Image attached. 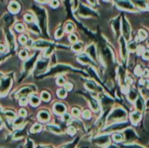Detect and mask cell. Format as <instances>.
I'll list each match as a JSON object with an SVG mask.
<instances>
[{
    "label": "cell",
    "mask_w": 149,
    "mask_h": 148,
    "mask_svg": "<svg viewBox=\"0 0 149 148\" xmlns=\"http://www.w3.org/2000/svg\"><path fill=\"white\" fill-rule=\"evenodd\" d=\"M108 148H117V147L115 146V145H110V146L108 147Z\"/></svg>",
    "instance_id": "681fc988"
},
{
    "label": "cell",
    "mask_w": 149,
    "mask_h": 148,
    "mask_svg": "<svg viewBox=\"0 0 149 148\" xmlns=\"http://www.w3.org/2000/svg\"><path fill=\"white\" fill-rule=\"evenodd\" d=\"M64 34V31L63 29H61V28H59V29H58L56 31V33H55V36H56V38H61L62 36H63Z\"/></svg>",
    "instance_id": "f546056e"
},
{
    "label": "cell",
    "mask_w": 149,
    "mask_h": 148,
    "mask_svg": "<svg viewBox=\"0 0 149 148\" xmlns=\"http://www.w3.org/2000/svg\"><path fill=\"white\" fill-rule=\"evenodd\" d=\"M72 114H73V116H79V110L77 109V108H73V110H72Z\"/></svg>",
    "instance_id": "60d3db41"
},
{
    "label": "cell",
    "mask_w": 149,
    "mask_h": 148,
    "mask_svg": "<svg viewBox=\"0 0 149 148\" xmlns=\"http://www.w3.org/2000/svg\"><path fill=\"white\" fill-rule=\"evenodd\" d=\"M50 97H51V95H50V94L48 92H46V91L42 92V94H41L42 100H44V101L47 102V101H49V100H50Z\"/></svg>",
    "instance_id": "d6986e66"
},
{
    "label": "cell",
    "mask_w": 149,
    "mask_h": 148,
    "mask_svg": "<svg viewBox=\"0 0 149 148\" xmlns=\"http://www.w3.org/2000/svg\"><path fill=\"white\" fill-rule=\"evenodd\" d=\"M143 58L146 60L149 59V50H146V51L143 53Z\"/></svg>",
    "instance_id": "ee69618b"
},
{
    "label": "cell",
    "mask_w": 149,
    "mask_h": 148,
    "mask_svg": "<svg viewBox=\"0 0 149 148\" xmlns=\"http://www.w3.org/2000/svg\"><path fill=\"white\" fill-rule=\"evenodd\" d=\"M15 29L18 31V32H24V31H25V27H24L23 24L18 23L15 25Z\"/></svg>",
    "instance_id": "603a6c76"
},
{
    "label": "cell",
    "mask_w": 149,
    "mask_h": 148,
    "mask_svg": "<svg viewBox=\"0 0 149 148\" xmlns=\"http://www.w3.org/2000/svg\"><path fill=\"white\" fill-rule=\"evenodd\" d=\"M11 81L10 78H7V79H4L2 81L1 84H0V93L1 94H4L5 92H7V90L10 88V85H11Z\"/></svg>",
    "instance_id": "3957f363"
},
{
    "label": "cell",
    "mask_w": 149,
    "mask_h": 148,
    "mask_svg": "<svg viewBox=\"0 0 149 148\" xmlns=\"http://www.w3.org/2000/svg\"><path fill=\"white\" fill-rule=\"evenodd\" d=\"M25 20L26 21L27 23H32L33 22V16L32 15V14H25Z\"/></svg>",
    "instance_id": "cb8c5ba5"
},
{
    "label": "cell",
    "mask_w": 149,
    "mask_h": 148,
    "mask_svg": "<svg viewBox=\"0 0 149 148\" xmlns=\"http://www.w3.org/2000/svg\"><path fill=\"white\" fill-rule=\"evenodd\" d=\"M26 41H27V38H26L25 35H21V36L19 37V42L22 45H25Z\"/></svg>",
    "instance_id": "1f68e13d"
},
{
    "label": "cell",
    "mask_w": 149,
    "mask_h": 148,
    "mask_svg": "<svg viewBox=\"0 0 149 148\" xmlns=\"http://www.w3.org/2000/svg\"><path fill=\"white\" fill-rule=\"evenodd\" d=\"M137 48V44H136V42H131L130 44L128 45V49L130 50L131 52H133V51H135Z\"/></svg>",
    "instance_id": "d4e9b609"
},
{
    "label": "cell",
    "mask_w": 149,
    "mask_h": 148,
    "mask_svg": "<svg viewBox=\"0 0 149 148\" xmlns=\"http://www.w3.org/2000/svg\"><path fill=\"white\" fill-rule=\"evenodd\" d=\"M72 49H73V51H75V52H79V51H80V50L82 49V45H81V43H75V44L73 45Z\"/></svg>",
    "instance_id": "ac0fdd59"
},
{
    "label": "cell",
    "mask_w": 149,
    "mask_h": 148,
    "mask_svg": "<svg viewBox=\"0 0 149 148\" xmlns=\"http://www.w3.org/2000/svg\"><path fill=\"white\" fill-rule=\"evenodd\" d=\"M9 10L13 13H16L20 10V5L17 1H11L9 4Z\"/></svg>",
    "instance_id": "5b68a950"
},
{
    "label": "cell",
    "mask_w": 149,
    "mask_h": 148,
    "mask_svg": "<svg viewBox=\"0 0 149 148\" xmlns=\"http://www.w3.org/2000/svg\"><path fill=\"white\" fill-rule=\"evenodd\" d=\"M2 128V123H1V121H0V129Z\"/></svg>",
    "instance_id": "f5cc1de1"
},
{
    "label": "cell",
    "mask_w": 149,
    "mask_h": 148,
    "mask_svg": "<svg viewBox=\"0 0 149 148\" xmlns=\"http://www.w3.org/2000/svg\"><path fill=\"white\" fill-rule=\"evenodd\" d=\"M28 56V53L26 50H22V51H20V53H19V57H20L21 59H26Z\"/></svg>",
    "instance_id": "83f0119b"
},
{
    "label": "cell",
    "mask_w": 149,
    "mask_h": 148,
    "mask_svg": "<svg viewBox=\"0 0 149 148\" xmlns=\"http://www.w3.org/2000/svg\"><path fill=\"white\" fill-rule=\"evenodd\" d=\"M22 123H23V118H20L15 119V121L13 122V125H15V126H18V125H21Z\"/></svg>",
    "instance_id": "d590c367"
},
{
    "label": "cell",
    "mask_w": 149,
    "mask_h": 148,
    "mask_svg": "<svg viewBox=\"0 0 149 148\" xmlns=\"http://www.w3.org/2000/svg\"><path fill=\"white\" fill-rule=\"evenodd\" d=\"M75 132H76V130H75V128H74L73 126H70V127L68 128V133H69V134L73 135V134H75Z\"/></svg>",
    "instance_id": "ab89813d"
},
{
    "label": "cell",
    "mask_w": 149,
    "mask_h": 148,
    "mask_svg": "<svg viewBox=\"0 0 149 148\" xmlns=\"http://www.w3.org/2000/svg\"><path fill=\"white\" fill-rule=\"evenodd\" d=\"M25 148H34V144L32 140L29 139L27 143H26V145H25Z\"/></svg>",
    "instance_id": "74e56055"
},
{
    "label": "cell",
    "mask_w": 149,
    "mask_h": 148,
    "mask_svg": "<svg viewBox=\"0 0 149 148\" xmlns=\"http://www.w3.org/2000/svg\"><path fill=\"white\" fill-rule=\"evenodd\" d=\"M53 110L57 114L61 115V114H64L65 111H66V106L62 104H55Z\"/></svg>",
    "instance_id": "8992f818"
},
{
    "label": "cell",
    "mask_w": 149,
    "mask_h": 148,
    "mask_svg": "<svg viewBox=\"0 0 149 148\" xmlns=\"http://www.w3.org/2000/svg\"><path fill=\"white\" fill-rule=\"evenodd\" d=\"M122 30H123V34L126 39L128 40L130 36V27H129L128 23L126 22V20H123V25H122Z\"/></svg>",
    "instance_id": "277c9868"
},
{
    "label": "cell",
    "mask_w": 149,
    "mask_h": 148,
    "mask_svg": "<svg viewBox=\"0 0 149 148\" xmlns=\"http://www.w3.org/2000/svg\"><path fill=\"white\" fill-rule=\"evenodd\" d=\"M131 119H132V121H133V123L136 124L137 122L140 119V113L139 111L133 112L131 115Z\"/></svg>",
    "instance_id": "8fae6325"
},
{
    "label": "cell",
    "mask_w": 149,
    "mask_h": 148,
    "mask_svg": "<svg viewBox=\"0 0 149 148\" xmlns=\"http://www.w3.org/2000/svg\"><path fill=\"white\" fill-rule=\"evenodd\" d=\"M146 31H144V30H140V32H139V37H140V40H144V39H146Z\"/></svg>",
    "instance_id": "4dcf8cb0"
},
{
    "label": "cell",
    "mask_w": 149,
    "mask_h": 148,
    "mask_svg": "<svg viewBox=\"0 0 149 148\" xmlns=\"http://www.w3.org/2000/svg\"><path fill=\"white\" fill-rule=\"evenodd\" d=\"M50 132H54V133H61V131L58 126H55V125H47L46 127Z\"/></svg>",
    "instance_id": "4fadbf2b"
},
{
    "label": "cell",
    "mask_w": 149,
    "mask_h": 148,
    "mask_svg": "<svg viewBox=\"0 0 149 148\" xmlns=\"http://www.w3.org/2000/svg\"><path fill=\"white\" fill-rule=\"evenodd\" d=\"M45 148H47V147H45Z\"/></svg>",
    "instance_id": "11a10c76"
},
{
    "label": "cell",
    "mask_w": 149,
    "mask_h": 148,
    "mask_svg": "<svg viewBox=\"0 0 149 148\" xmlns=\"http://www.w3.org/2000/svg\"><path fill=\"white\" fill-rule=\"evenodd\" d=\"M78 60H79L80 61H82L83 63H93V64H94L92 61H91L90 58H89L88 56H86V55H81V56L78 57Z\"/></svg>",
    "instance_id": "5bb4252c"
},
{
    "label": "cell",
    "mask_w": 149,
    "mask_h": 148,
    "mask_svg": "<svg viewBox=\"0 0 149 148\" xmlns=\"http://www.w3.org/2000/svg\"><path fill=\"white\" fill-rule=\"evenodd\" d=\"M63 118H64V120H65V121H68V120H70V115H68V114H65Z\"/></svg>",
    "instance_id": "7dc6e473"
},
{
    "label": "cell",
    "mask_w": 149,
    "mask_h": 148,
    "mask_svg": "<svg viewBox=\"0 0 149 148\" xmlns=\"http://www.w3.org/2000/svg\"><path fill=\"white\" fill-rule=\"evenodd\" d=\"M120 52L123 58L126 59L127 55V47H126V42L123 39H120Z\"/></svg>",
    "instance_id": "9c48e42d"
},
{
    "label": "cell",
    "mask_w": 149,
    "mask_h": 148,
    "mask_svg": "<svg viewBox=\"0 0 149 148\" xmlns=\"http://www.w3.org/2000/svg\"><path fill=\"white\" fill-rule=\"evenodd\" d=\"M146 106H147V107H149V100L147 101V102H146Z\"/></svg>",
    "instance_id": "816d5d0a"
},
{
    "label": "cell",
    "mask_w": 149,
    "mask_h": 148,
    "mask_svg": "<svg viewBox=\"0 0 149 148\" xmlns=\"http://www.w3.org/2000/svg\"><path fill=\"white\" fill-rule=\"evenodd\" d=\"M59 1L58 0H51V2H50V5L52 7H53V8H56V7L59 6Z\"/></svg>",
    "instance_id": "d6a6232c"
},
{
    "label": "cell",
    "mask_w": 149,
    "mask_h": 148,
    "mask_svg": "<svg viewBox=\"0 0 149 148\" xmlns=\"http://www.w3.org/2000/svg\"><path fill=\"white\" fill-rule=\"evenodd\" d=\"M66 95V89H59L58 90V95H59L60 98H64Z\"/></svg>",
    "instance_id": "484cf974"
},
{
    "label": "cell",
    "mask_w": 149,
    "mask_h": 148,
    "mask_svg": "<svg viewBox=\"0 0 149 148\" xmlns=\"http://www.w3.org/2000/svg\"><path fill=\"white\" fill-rule=\"evenodd\" d=\"M30 102L32 104V105L33 106H37L39 104V98L36 95H31L30 96Z\"/></svg>",
    "instance_id": "7c38bea8"
},
{
    "label": "cell",
    "mask_w": 149,
    "mask_h": 148,
    "mask_svg": "<svg viewBox=\"0 0 149 148\" xmlns=\"http://www.w3.org/2000/svg\"><path fill=\"white\" fill-rule=\"evenodd\" d=\"M133 4H135L137 6H139L140 8H146V2L144 0H133Z\"/></svg>",
    "instance_id": "9a60e30c"
},
{
    "label": "cell",
    "mask_w": 149,
    "mask_h": 148,
    "mask_svg": "<svg viewBox=\"0 0 149 148\" xmlns=\"http://www.w3.org/2000/svg\"><path fill=\"white\" fill-rule=\"evenodd\" d=\"M125 117H126V111H123L122 109H117L109 116L108 120H111V119H120L125 118Z\"/></svg>",
    "instance_id": "6da1fadb"
},
{
    "label": "cell",
    "mask_w": 149,
    "mask_h": 148,
    "mask_svg": "<svg viewBox=\"0 0 149 148\" xmlns=\"http://www.w3.org/2000/svg\"><path fill=\"white\" fill-rule=\"evenodd\" d=\"M32 91H33V89H32L31 87H24L18 92V95H20V96H26V95L30 94Z\"/></svg>",
    "instance_id": "ba28073f"
},
{
    "label": "cell",
    "mask_w": 149,
    "mask_h": 148,
    "mask_svg": "<svg viewBox=\"0 0 149 148\" xmlns=\"http://www.w3.org/2000/svg\"><path fill=\"white\" fill-rule=\"evenodd\" d=\"M105 1H109V0H105Z\"/></svg>",
    "instance_id": "db71d44e"
},
{
    "label": "cell",
    "mask_w": 149,
    "mask_h": 148,
    "mask_svg": "<svg viewBox=\"0 0 149 148\" xmlns=\"http://www.w3.org/2000/svg\"><path fill=\"white\" fill-rule=\"evenodd\" d=\"M86 88L89 89H91V90H94L95 89V85H94V83H93V82H87L86 83Z\"/></svg>",
    "instance_id": "e575fe53"
},
{
    "label": "cell",
    "mask_w": 149,
    "mask_h": 148,
    "mask_svg": "<svg viewBox=\"0 0 149 148\" xmlns=\"http://www.w3.org/2000/svg\"><path fill=\"white\" fill-rule=\"evenodd\" d=\"M83 117L85 118L86 119H88L91 118V113L89 111H85L83 112Z\"/></svg>",
    "instance_id": "f35d334b"
},
{
    "label": "cell",
    "mask_w": 149,
    "mask_h": 148,
    "mask_svg": "<svg viewBox=\"0 0 149 148\" xmlns=\"http://www.w3.org/2000/svg\"><path fill=\"white\" fill-rule=\"evenodd\" d=\"M69 40H70V41L71 42H76L77 41V37H76V35H74V34H71L70 36H69Z\"/></svg>",
    "instance_id": "7bdbcfd3"
},
{
    "label": "cell",
    "mask_w": 149,
    "mask_h": 148,
    "mask_svg": "<svg viewBox=\"0 0 149 148\" xmlns=\"http://www.w3.org/2000/svg\"><path fill=\"white\" fill-rule=\"evenodd\" d=\"M87 53L90 54L92 59H96V51H95V47L93 45H91L90 47L87 48Z\"/></svg>",
    "instance_id": "30bf717a"
},
{
    "label": "cell",
    "mask_w": 149,
    "mask_h": 148,
    "mask_svg": "<svg viewBox=\"0 0 149 148\" xmlns=\"http://www.w3.org/2000/svg\"><path fill=\"white\" fill-rule=\"evenodd\" d=\"M4 115H5L7 118H8L9 119H13V118H15V113H14L13 111H7L4 112Z\"/></svg>",
    "instance_id": "44dd1931"
},
{
    "label": "cell",
    "mask_w": 149,
    "mask_h": 148,
    "mask_svg": "<svg viewBox=\"0 0 149 148\" xmlns=\"http://www.w3.org/2000/svg\"><path fill=\"white\" fill-rule=\"evenodd\" d=\"M41 125H39V124H35L34 125L32 126V129H31V132H32V133H35V132H39L40 130H41Z\"/></svg>",
    "instance_id": "e0dca14e"
},
{
    "label": "cell",
    "mask_w": 149,
    "mask_h": 148,
    "mask_svg": "<svg viewBox=\"0 0 149 148\" xmlns=\"http://www.w3.org/2000/svg\"><path fill=\"white\" fill-rule=\"evenodd\" d=\"M73 89V85L71 84V83H66V85H65V89L66 90H71Z\"/></svg>",
    "instance_id": "f6af8a7d"
},
{
    "label": "cell",
    "mask_w": 149,
    "mask_h": 148,
    "mask_svg": "<svg viewBox=\"0 0 149 148\" xmlns=\"http://www.w3.org/2000/svg\"><path fill=\"white\" fill-rule=\"evenodd\" d=\"M57 83H58V84H59V85H64V84H65V78H63V77H59V78H58Z\"/></svg>",
    "instance_id": "b9f144b4"
},
{
    "label": "cell",
    "mask_w": 149,
    "mask_h": 148,
    "mask_svg": "<svg viewBox=\"0 0 149 148\" xmlns=\"http://www.w3.org/2000/svg\"><path fill=\"white\" fill-rule=\"evenodd\" d=\"M38 2H39V3H45L46 1H48V0H37Z\"/></svg>",
    "instance_id": "c3c4849f"
},
{
    "label": "cell",
    "mask_w": 149,
    "mask_h": 148,
    "mask_svg": "<svg viewBox=\"0 0 149 148\" xmlns=\"http://www.w3.org/2000/svg\"><path fill=\"white\" fill-rule=\"evenodd\" d=\"M19 104L22 106H25L27 104V98H26V96H21V98L19 99Z\"/></svg>",
    "instance_id": "4316f807"
},
{
    "label": "cell",
    "mask_w": 149,
    "mask_h": 148,
    "mask_svg": "<svg viewBox=\"0 0 149 148\" xmlns=\"http://www.w3.org/2000/svg\"><path fill=\"white\" fill-rule=\"evenodd\" d=\"M73 25H72L71 23H68L67 25H66V32H73Z\"/></svg>",
    "instance_id": "836d02e7"
},
{
    "label": "cell",
    "mask_w": 149,
    "mask_h": 148,
    "mask_svg": "<svg viewBox=\"0 0 149 148\" xmlns=\"http://www.w3.org/2000/svg\"><path fill=\"white\" fill-rule=\"evenodd\" d=\"M108 140H109V138H108L107 136H102V137H100L98 139L97 143L100 145H104V144H105V143L108 142Z\"/></svg>",
    "instance_id": "2e32d148"
},
{
    "label": "cell",
    "mask_w": 149,
    "mask_h": 148,
    "mask_svg": "<svg viewBox=\"0 0 149 148\" xmlns=\"http://www.w3.org/2000/svg\"><path fill=\"white\" fill-rule=\"evenodd\" d=\"M136 107L139 111H142L143 110V102H142V99L141 98H139L137 100V102H136Z\"/></svg>",
    "instance_id": "7402d4cb"
},
{
    "label": "cell",
    "mask_w": 149,
    "mask_h": 148,
    "mask_svg": "<svg viewBox=\"0 0 149 148\" xmlns=\"http://www.w3.org/2000/svg\"><path fill=\"white\" fill-rule=\"evenodd\" d=\"M129 99L131 100V101H135L136 97H137V93L135 90H131L130 92H129V95H128Z\"/></svg>",
    "instance_id": "ffe728a7"
},
{
    "label": "cell",
    "mask_w": 149,
    "mask_h": 148,
    "mask_svg": "<svg viewBox=\"0 0 149 148\" xmlns=\"http://www.w3.org/2000/svg\"><path fill=\"white\" fill-rule=\"evenodd\" d=\"M18 113H19V116L22 117V118H24V117H26V115H27V112H26V111H25V109L19 110Z\"/></svg>",
    "instance_id": "8d00e7d4"
},
{
    "label": "cell",
    "mask_w": 149,
    "mask_h": 148,
    "mask_svg": "<svg viewBox=\"0 0 149 148\" xmlns=\"http://www.w3.org/2000/svg\"><path fill=\"white\" fill-rule=\"evenodd\" d=\"M117 4L120 8L126 9V10H134V7L128 0H117Z\"/></svg>",
    "instance_id": "7a4b0ae2"
},
{
    "label": "cell",
    "mask_w": 149,
    "mask_h": 148,
    "mask_svg": "<svg viewBox=\"0 0 149 148\" xmlns=\"http://www.w3.org/2000/svg\"><path fill=\"white\" fill-rule=\"evenodd\" d=\"M3 76H4V75H3V74H2V73H0V79H1V78L3 77Z\"/></svg>",
    "instance_id": "f907efd6"
},
{
    "label": "cell",
    "mask_w": 149,
    "mask_h": 148,
    "mask_svg": "<svg viewBox=\"0 0 149 148\" xmlns=\"http://www.w3.org/2000/svg\"><path fill=\"white\" fill-rule=\"evenodd\" d=\"M113 140L114 141H116V142H119V141H121L122 140V135L121 134H119V133H116V134H114L113 135Z\"/></svg>",
    "instance_id": "f1b7e54d"
},
{
    "label": "cell",
    "mask_w": 149,
    "mask_h": 148,
    "mask_svg": "<svg viewBox=\"0 0 149 148\" xmlns=\"http://www.w3.org/2000/svg\"><path fill=\"white\" fill-rule=\"evenodd\" d=\"M38 118L39 120H41L42 122H46L50 119V114L48 111H42L38 113Z\"/></svg>",
    "instance_id": "52a82bcc"
},
{
    "label": "cell",
    "mask_w": 149,
    "mask_h": 148,
    "mask_svg": "<svg viewBox=\"0 0 149 148\" xmlns=\"http://www.w3.org/2000/svg\"><path fill=\"white\" fill-rule=\"evenodd\" d=\"M6 50L5 48V46L3 44H0V52H4Z\"/></svg>",
    "instance_id": "bcb514c9"
}]
</instances>
